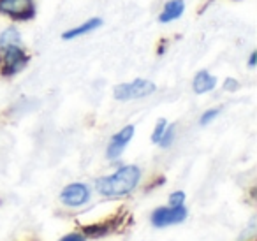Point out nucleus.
<instances>
[{
	"instance_id": "14",
	"label": "nucleus",
	"mask_w": 257,
	"mask_h": 241,
	"mask_svg": "<svg viewBox=\"0 0 257 241\" xmlns=\"http://www.w3.org/2000/svg\"><path fill=\"white\" fill-rule=\"evenodd\" d=\"M166 127H168V122H166L164 118H161V120H159V124H157V127H155L154 134H152V143H159V141H161V138H162V134H164Z\"/></svg>"
},
{
	"instance_id": "5",
	"label": "nucleus",
	"mask_w": 257,
	"mask_h": 241,
	"mask_svg": "<svg viewBox=\"0 0 257 241\" xmlns=\"http://www.w3.org/2000/svg\"><path fill=\"white\" fill-rule=\"evenodd\" d=\"M0 13L15 20H29L34 16L32 0H0Z\"/></svg>"
},
{
	"instance_id": "10",
	"label": "nucleus",
	"mask_w": 257,
	"mask_h": 241,
	"mask_svg": "<svg viewBox=\"0 0 257 241\" xmlns=\"http://www.w3.org/2000/svg\"><path fill=\"white\" fill-rule=\"evenodd\" d=\"M215 85H217V79H215L210 72L201 71V72H197L196 78H194L192 88L196 93H206V92H210V90H213Z\"/></svg>"
},
{
	"instance_id": "9",
	"label": "nucleus",
	"mask_w": 257,
	"mask_h": 241,
	"mask_svg": "<svg viewBox=\"0 0 257 241\" xmlns=\"http://www.w3.org/2000/svg\"><path fill=\"white\" fill-rule=\"evenodd\" d=\"M100 25H102V20L92 18V20H88V22H85V23H81V25H78V27H74V29L64 32V34H62V39H65V41L76 39V37H81V36H85V34L97 30Z\"/></svg>"
},
{
	"instance_id": "4",
	"label": "nucleus",
	"mask_w": 257,
	"mask_h": 241,
	"mask_svg": "<svg viewBox=\"0 0 257 241\" xmlns=\"http://www.w3.org/2000/svg\"><path fill=\"white\" fill-rule=\"evenodd\" d=\"M187 218V208L183 204L169 206V208H157L152 213V223L155 227H168L173 223H180Z\"/></svg>"
},
{
	"instance_id": "16",
	"label": "nucleus",
	"mask_w": 257,
	"mask_h": 241,
	"mask_svg": "<svg viewBox=\"0 0 257 241\" xmlns=\"http://www.w3.org/2000/svg\"><path fill=\"white\" fill-rule=\"evenodd\" d=\"M218 113H220V109H218V107H217V109H208L206 113L201 116V125H208L211 120H215V118H217Z\"/></svg>"
},
{
	"instance_id": "12",
	"label": "nucleus",
	"mask_w": 257,
	"mask_h": 241,
	"mask_svg": "<svg viewBox=\"0 0 257 241\" xmlns=\"http://www.w3.org/2000/svg\"><path fill=\"white\" fill-rule=\"evenodd\" d=\"M113 229H114L113 223H95V225L83 227V232L90 237H99V236H106V234H109Z\"/></svg>"
},
{
	"instance_id": "3",
	"label": "nucleus",
	"mask_w": 257,
	"mask_h": 241,
	"mask_svg": "<svg viewBox=\"0 0 257 241\" xmlns=\"http://www.w3.org/2000/svg\"><path fill=\"white\" fill-rule=\"evenodd\" d=\"M157 86L154 85L148 79H134L131 83H121L114 88V97L118 100H134V99H143V97H148L155 92Z\"/></svg>"
},
{
	"instance_id": "6",
	"label": "nucleus",
	"mask_w": 257,
	"mask_h": 241,
	"mask_svg": "<svg viewBox=\"0 0 257 241\" xmlns=\"http://www.w3.org/2000/svg\"><path fill=\"white\" fill-rule=\"evenodd\" d=\"M90 199V190L83 183H71L62 190L60 201L67 206H81Z\"/></svg>"
},
{
	"instance_id": "19",
	"label": "nucleus",
	"mask_w": 257,
	"mask_h": 241,
	"mask_svg": "<svg viewBox=\"0 0 257 241\" xmlns=\"http://www.w3.org/2000/svg\"><path fill=\"white\" fill-rule=\"evenodd\" d=\"M255 58H257V53L253 51V53L250 55V58H248V65H250V67H255Z\"/></svg>"
},
{
	"instance_id": "7",
	"label": "nucleus",
	"mask_w": 257,
	"mask_h": 241,
	"mask_svg": "<svg viewBox=\"0 0 257 241\" xmlns=\"http://www.w3.org/2000/svg\"><path fill=\"white\" fill-rule=\"evenodd\" d=\"M134 136V125H127V127L121 129L118 134H114L113 138H111V143L109 146H107V159H118V157L121 155V152L125 150V146L128 145V141L133 139Z\"/></svg>"
},
{
	"instance_id": "13",
	"label": "nucleus",
	"mask_w": 257,
	"mask_h": 241,
	"mask_svg": "<svg viewBox=\"0 0 257 241\" xmlns=\"http://www.w3.org/2000/svg\"><path fill=\"white\" fill-rule=\"evenodd\" d=\"M173 139H175V125H171V127L166 129L164 134H162V138H161V141H159V145H161L162 148H168V146L173 143Z\"/></svg>"
},
{
	"instance_id": "1",
	"label": "nucleus",
	"mask_w": 257,
	"mask_h": 241,
	"mask_svg": "<svg viewBox=\"0 0 257 241\" xmlns=\"http://www.w3.org/2000/svg\"><path fill=\"white\" fill-rule=\"evenodd\" d=\"M141 180V171L136 166H123L113 173L111 176L99 178L95 181V187L99 194L106 195V197H123L128 195L134 188L138 187Z\"/></svg>"
},
{
	"instance_id": "17",
	"label": "nucleus",
	"mask_w": 257,
	"mask_h": 241,
	"mask_svg": "<svg viewBox=\"0 0 257 241\" xmlns=\"http://www.w3.org/2000/svg\"><path fill=\"white\" fill-rule=\"evenodd\" d=\"M60 241H85V237H83L81 234H78V232H72V234H67V236H64Z\"/></svg>"
},
{
	"instance_id": "18",
	"label": "nucleus",
	"mask_w": 257,
	"mask_h": 241,
	"mask_svg": "<svg viewBox=\"0 0 257 241\" xmlns=\"http://www.w3.org/2000/svg\"><path fill=\"white\" fill-rule=\"evenodd\" d=\"M224 88H225V90H229V92H232V90L238 88V81H236V79H225Z\"/></svg>"
},
{
	"instance_id": "15",
	"label": "nucleus",
	"mask_w": 257,
	"mask_h": 241,
	"mask_svg": "<svg viewBox=\"0 0 257 241\" xmlns=\"http://www.w3.org/2000/svg\"><path fill=\"white\" fill-rule=\"evenodd\" d=\"M183 201H185V192H182V190L169 195V204L171 206H180V204H183Z\"/></svg>"
},
{
	"instance_id": "2",
	"label": "nucleus",
	"mask_w": 257,
	"mask_h": 241,
	"mask_svg": "<svg viewBox=\"0 0 257 241\" xmlns=\"http://www.w3.org/2000/svg\"><path fill=\"white\" fill-rule=\"evenodd\" d=\"M0 60H2V74L15 76L27 67L29 55L23 51L20 44H15V46L0 48Z\"/></svg>"
},
{
	"instance_id": "11",
	"label": "nucleus",
	"mask_w": 257,
	"mask_h": 241,
	"mask_svg": "<svg viewBox=\"0 0 257 241\" xmlns=\"http://www.w3.org/2000/svg\"><path fill=\"white\" fill-rule=\"evenodd\" d=\"M15 44H22L20 32L15 29V27H9V29H6L4 32L0 34V48L15 46Z\"/></svg>"
},
{
	"instance_id": "8",
	"label": "nucleus",
	"mask_w": 257,
	"mask_h": 241,
	"mask_svg": "<svg viewBox=\"0 0 257 241\" xmlns=\"http://www.w3.org/2000/svg\"><path fill=\"white\" fill-rule=\"evenodd\" d=\"M183 11H185L183 0H169L168 4L164 6V9H162L161 16H159V22L171 23V22H175V20H178L180 16L183 15Z\"/></svg>"
}]
</instances>
